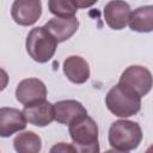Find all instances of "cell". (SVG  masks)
<instances>
[{
	"label": "cell",
	"instance_id": "6da1fadb",
	"mask_svg": "<svg viewBox=\"0 0 153 153\" xmlns=\"http://www.w3.org/2000/svg\"><path fill=\"white\" fill-rule=\"evenodd\" d=\"M108 110L117 117L127 118L136 115L141 109V96L121 82L112 86L105 96Z\"/></svg>",
	"mask_w": 153,
	"mask_h": 153
},
{
	"label": "cell",
	"instance_id": "7a4b0ae2",
	"mask_svg": "<svg viewBox=\"0 0 153 153\" xmlns=\"http://www.w3.org/2000/svg\"><path fill=\"white\" fill-rule=\"evenodd\" d=\"M142 136V129L137 122L117 120L109 128L108 140L112 149L117 152H130L139 147Z\"/></svg>",
	"mask_w": 153,
	"mask_h": 153
},
{
	"label": "cell",
	"instance_id": "3957f363",
	"mask_svg": "<svg viewBox=\"0 0 153 153\" xmlns=\"http://www.w3.org/2000/svg\"><path fill=\"white\" fill-rule=\"evenodd\" d=\"M69 136L76 152L96 153L99 152L98 142V126L96 121L88 115L68 124Z\"/></svg>",
	"mask_w": 153,
	"mask_h": 153
},
{
	"label": "cell",
	"instance_id": "277c9868",
	"mask_svg": "<svg viewBox=\"0 0 153 153\" xmlns=\"http://www.w3.org/2000/svg\"><path fill=\"white\" fill-rule=\"evenodd\" d=\"M25 47L29 56L33 61L45 63L54 56L57 48V41L44 26H37L31 29L27 33Z\"/></svg>",
	"mask_w": 153,
	"mask_h": 153
},
{
	"label": "cell",
	"instance_id": "5b68a950",
	"mask_svg": "<svg viewBox=\"0 0 153 153\" xmlns=\"http://www.w3.org/2000/svg\"><path fill=\"white\" fill-rule=\"evenodd\" d=\"M118 82L129 86L141 97H143L152 88V73L143 66L133 65L123 71Z\"/></svg>",
	"mask_w": 153,
	"mask_h": 153
},
{
	"label": "cell",
	"instance_id": "8992f818",
	"mask_svg": "<svg viewBox=\"0 0 153 153\" xmlns=\"http://www.w3.org/2000/svg\"><path fill=\"white\" fill-rule=\"evenodd\" d=\"M41 14V0H14L11 7L12 19L20 26L33 25L39 19Z\"/></svg>",
	"mask_w": 153,
	"mask_h": 153
},
{
	"label": "cell",
	"instance_id": "52a82bcc",
	"mask_svg": "<svg viewBox=\"0 0 153 153\" xmlns=\"http://www.w3.org/2000/svg\"><path fill=\"white\" fill-rule=\"evenodd\" d=\"M22 111L26 122L36 127H47L54 121V106L47 99H38L27 103Z\"/></svg>",
	"mask_w": 153,
	"mask_h": 153
},
{
	"label": "cell",
	"instance_id": "ba28073f",
	"mask_svg": "<svg viewBox=\"0 0 153 153\" xmlns=\"http://www.w3.org/2000/svg\"><path fill=\"white\" fill-rule=\"evenodd\" d=\"M130 6L124 0H111L104 6V19L108 26L112 30H122L128 25Z\"/></svg>",
	"mask_w": 153,
	"mask_h": 153
},
{
	"label": "cell",
	"instance_id": "9c48e42d",
	"mask_svg": "<svg viewBox=\"0 0 153 153\" xmlns=\"http://www.w3.org/2000/svg\"><path fill=\"white\" fill-rule=\"evenodd\" d=\"M47 86L38 78H27L19 81L16 88V99L25 105L38 99L47 98Z\"/></svg>",
	"mask_w": 153,
	"mask_h": 153
},
{
	"label": "cell",
	"instance_id": "30bf717a",
	"mask_svg": "<svg viewBox=\"0 0 153 153\" xmlns=\"http://www.w3.org/2000/svg\"><path fill=\"white\" fill-rule=\"evenodd\" d=\"M26 123V118L22 110L8 106L0 108V137H10L24 130Z\"/></svg>",
	"mask_w": 153,
	"mask_h": 153
},
{
	"label": "cell",
	"instance_id": "8fae6325",
	"mask_svg": "<svg viewBox=\"0 0 153 153\" xmlns=\"http://www.w3.org/2000/svg\"><path fill=\"white\" fill-rule=\"evenodd\" d=\"M54 106V120L61 124H71L72 122L87 115L86 108L75 99L59 100Z\"/></svg>",
	"mask_w": 153,
	"mask_h": 153
},
{
	"label": "cell",
	"instance_id": "7c38bea8",
	"mask_svg": "<svg viewBox=\"0 0 153 153\" xmlns=\"http://www.w3.org/2000/svg\"><path fill=\"white\" fill-rule=\"evenodd\" d=\"M44 27L54 36L57 43H61L69 39L76 32L79 27V20L75 16L69 18L54 17L44 24Z\"/></svg>",
	"mask_w": 153,
	"mask_h": 153
},
{
	"label": "cell",
	"instance_id": "4fadbf2b",
	"mask_svg": "<svg viewBox=\"0 0 153 153\" xmlns=\"http://www.w3.org/2000/svg\"><path fill=\"white\" fill-rule=\"evenodd\" d=\"M62 68L67 79L73 84H84L90 78V66L87 61L79 55L68 56L63 61Z\"/></svg>",
	"mask_w": 153,
	"mask_h": 153
},
{
	"label": "cell",
	"instance_id": "5bb4252c",
	"mask_svg": "<svg viewBox=\"0 0 153 153\" xmlns=\"http://www.w3.org/2000/svg\"><path fill=\"white\" fill-rule=\"evenodd\" d=\"M128 25L133 31L148 33L153 31V6L146 5L134 10L128 20Z\"/></svg>",
	"mask_w": 153,
	"mask_h": 153
},
{
	"label": "cell",
	"instance_id": "9a60e30c",
	"mask_svg": "<svg viewBox=\"0 0 153 153\" xmlns=\"http://www.w3.org/2000/svg\"><path fill=\"white\" fill-rule=\"evenodd\" d=\"M13 147L18 153H38L42 149V140L35 131L27 130L14 137Z\"/></svg>",
	"mask_w": 153,
	"mask_h": 153
},
{
	"label": "cell",
	"instance_id": "2e32d148",
	"mask_svg": "<svg viewBox=\"0 0 153 153\" xmlns=\"http://www.w3.org/2000/svg\"><path fill=\"white\" fill-rule=\"evenodd\" d=\"M48 8L51 14L60 18L74 17L78 12V6L74 0H49Z\"/></svg>",
	"mask_w": 153,
	"mask_h": 153
},
{
	"label": "cell",
	"instance_id": "e0dca14e",
	"mask_svg": "<svg viewBox=\"0 0 153 153\" xmlns=\"http://www.w3.org/2000/svg\"><path fill=\"white\" fill-rule=\"evenodd\" d=\"M50 152L51 153H54V152H76V149L74 148L73 145H67L65 142H60V143L55 145L54 147H51Z\"/></svg>",
	"mask_w": 153,
	"mask_h": 153
},
{
	"label": "cell",
	"instance_id": "ac0fdd59",
	"mask_svg": "<svg viewBox=\"0 0 153 153\" xmlns=\"http://www.w3.org/2000/svg\"><path fill=\"white\" fill-rule=\"evenodd\" d=\"M8 80H10V76H8L7 72L5 69L0 68V92L6 88V86L8 85Z\"/></svg>",
	"mask_w": 153,
	"mask_h": 153
},
{
	"label": "cell",
	"instance_id": "d6986e66",
	"mask_svg": "<svg viewBox=\"0 0 153 153\" xmlns=\"http://www.w3.org/2000/svg\"><path fill=\"white\" fill-rule=\"evenodd\" d=\"M76 6L80 8H88L91 6H93L98 0H74Z\"/></svg>",
	"mask_w": 153,
	"mask_h": 153
}]
</instances>
